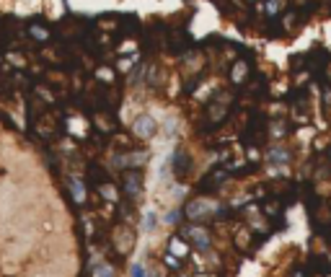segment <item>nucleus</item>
Listing matches in <instances>:
<instances>
[{"label":"nucleus","instance_id":"nucleus-1","mask_svg":"<svg viewBox=\"0 0 331 277\" xmlns=\"http://www.w3.org/2000/svg\"><path fill=\"white\" fill-rule=\"evenodd\" d=\"M184 238L194 244V249H199V252H207V249H210V236H207L205 228H197V226L184 228Z\"/></svg>","mask_w":331,"mask_h":277},{"label":"nucleus","instance_id":"nucleus-2","mask_svg":"<svg viewBox=\"0 0 331 277\" xmlns=\"http://www.w3.org/2000/svg\"><path fill=\"white\" fill-rule=\"evenodd\" d=\"M135 132L140 135V137H153L155 132H158V125H155V119L153 117H137V122H135Z\"/></svg>","mask_w":331,"mask_h":277},{"label":"nucleus","instance_id":"nucleus-3","mask_svg":"<svg viewBox=\"0 0 331 277\" xmlns=\"http://www.w3.org/2000/svg\"><path fill=\"white\" fill-rule=\"evenodd\" d=\"M207 212H213V207H210L205 200H197V202H191V205L187 207L189 218H202V215H207Z\"/></svg>","mask_w":331,"mask_h":277},{"label":"nucleus","instance_id":"nucleus-4","mask_svg":"<svg viewBox=\"0 0 331 277\" xmlns=\"http://www.w3.org/2000/svg\"><path fill=\"white\" fill-rule=\"evenodd\" d=\"M148 161V153H132V155H124V158H119V163L130 166V169H137V166H142Z\"/></svg>","mask_w":331,"mask_h":277},{"label":"nucleus","instance_id":"nucleus-5","mask_svg":"<svg viewBox=\"0 0 331 277\" xmlns=\"http://www.w3.org/2000/svg\"><path fill=\"white\" fill-rule=\"evenodd\" d=\"M124 184H127V195H137L140 192V174H127V179H124Z\"/></svg>","mask_w":331,"mask_h":277},{"label":"nucleus","instance_id":"nucleus-6","mask_svg":"<svg viewBox=\"0 0 331 277\" xmlns=\"http://www.w3.org/2000/svg\"><path fill=\"white\" fill-rule=\"evenodd\" d=\"M173 169H176V174L181 176L184 171H189V155H184L181 151L176 153V158H173Z\"/></svg>","mask_w":331,"mask_h":277},{"label":"nucleus","instance_id":"nucleus-7","mask_svg":"<svg viewBox=\"0 0 331 277\" xmlns=\"http://www.w3.org/2000/svg\"><path fill=\"white\" fill-rule=\"evenodd\" d=\"M290 155H287V151H282V148H272L269 151V161H277V163H284Z\"/></svg>","mask_w":331,"mask_h":277},{"label":"nucleus","instance_id":"nucleus-8","mask_svg":"<svg viewBox=\"0 0 331 277\" xmlns=\"http://www.w3.org/2000/svg\"><path fill=\"white\" fill-rule=\"evenodd\" d=\"M155 223H158V215H155L153 210H148V212H145V230H148V233L155 230Z\"/></svg>","mask_w":331,"mask_h":277},{"label":"nucleus","instance_id":"nucleus-9","mask_svg":"<svg viewBox=\"0 0 331 277\" xmlns=\"http://www.w3.org/2000/svg\"><path fill=\"white\" fill-rule=\"evenodd\" d=\"M130 277H145V272H142V264H135V267H132V272H130Z\"/></svg>","mask_w":331,"mask_h":277},{"label":"nucleus","instance_id":"nucleus-10","mask_svg":"<svg viewBox=\"0 0 331 277\" xmlns=\"http://www.w3.org/2000/svg\"><path fill=\"white\" fill-rule=\"evenodd\" d=\"M72 192H75V200H83V192H80V184L72 181Z\"/></svg>","mask_w":331,"mask_h":277},{"label":"nucleus","instance_id":"nucleus-11","mask_svg":"<svg viewBox=\"0 0 331 277\" xmlns=\"http://www.w3.org/2000/svg\"><path fill=\"white\" fill-rule=\"evenodd\" d=\"M98 277H112V272H109V267H101V272H98Z\"/></svg>","mask_w":331,"mask_h":277}]
</instances>
